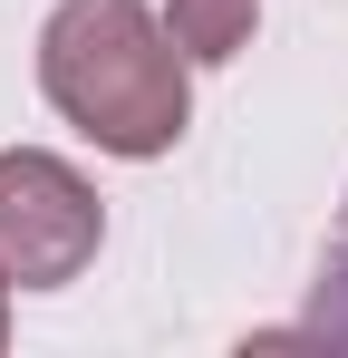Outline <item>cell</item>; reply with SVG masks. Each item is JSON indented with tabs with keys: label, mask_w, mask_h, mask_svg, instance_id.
Masks as SVG:
<instances>
[{
	"label": "cell",
	"mask_w": 348,
	"mask_h": 358,
	"mask_svg": "<svg viewBox=\"0 0 348 358\" xmlns=\"http://www.w3.org/2000/svg\"><path fill=\"white\" fill-rule=\"evenodd\" d=\"M184 49L145 0H58L49 29H39V87L49 107L87 145H107L126 165L165 155L184 117H194V87H184Z\"/></svg>",
	"instance_id": "6da1fadb"
},
{
	"label": "cell",
	"mask_w": 348,
	"mask_h": 358,
	"mask_svg": "<svg viewBox=\"0 0 348 358\" xmlns=\"http://www.w3.org/2000/svg\"><path fill=\"white\" fill-rule=\"evenodd\" d=\"M107 213H97V184L78 175L68 155L39 145H10L0 155V281L10 291H58L97 262Z\"/></svg>",
	"instance_id": "7a4b0ae2"
},
{
	"label": "cell",
	"mask_w": 348,
	"mask_h": 358,
	"mask_svg": "<svg viewBox=\"0 0 348 358\" xmlns=\"http://www.w3.org/2000/svg\"><path fill=\"white\" fill-rule=\"evenodd\" d=\"M252 20H261V0H165V29H174V49L194 68H223L252 49Z\"/></svg>",
	"instance_id": "3957f363"
},
{
	"label": "cell",
	"mask_w": 348,
	"mask_h": 358,
	"mask_svg": "<svg viewBox=\"0 0 348 358\" xmlns=\"http://www.w3.org/2000/svg\"><path fill=\"white\" fill-rule=\"evenodd\" d=\"M310 329L348 339V223H339V242H329V271H319V320H310Z\"/></svg>",
	"instance_id": "277c9868"
},
{
	"label": "cell",
	"mask_w": 348,
	"mask_h": 358,
	"mask_svg": "<svg viewBox=\"0 0 348 358\" xmlns=\"http://www.w3.org/2000/svg\"><path fill=\"white\" fill-rule=\"evenodd\" d=\"M0 291H10V281H0ZM0 339H10V300H0Z\"/></svg>",
	"instance_id": "5b68a950"
}]
</instances>
